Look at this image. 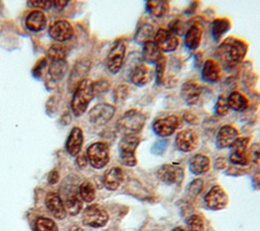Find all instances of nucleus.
Instances as JSON below:
<instances>
[{"label": "nucleus", "instance_id": "nucleus-11", "mask_svg": "<svg viewBox=\"0 0 260 231\" xmlns=\"http://www.w3.org/2000/svg\"><path fill=\"white\" fill-rule=\"evenodd\" d=\"M206 206L214 211L225 208L229 201V197L224 189L219 185L212 186L204 197Z\"/></svg>", "mask_w": 260, "mask_h": 231}, {"label": "nucleus", "instance_id": "nucleus-7", "mask_svg": "<svg viewBox=\"0 0 260 231\" xmlns=\"http://www.w3.org/2000/svg\"><path fill=\"white\" fill-rule=\"evenodd\" d=\"M116 108L109 103H99L88 113V120L91 124L101 126L108 123L114 116Z\"/></svg>", "mask_w": 260, "mask_h": 231}, {"label": "nucleus", "instance_id": "nucleus-15", "mask_svg": "<svg viewBox=\"0 0 260 231\" xmlns=\"http://www.w3.org/2000/svg\"><path fill=\"white\" fill-rule=\"evenodd\" d=\"M90 60L87 58H83L75 63L68 80V86L71 91L75 90L85 79V76L90 69Z\"/></svg>", "mask_w": 260, "mask_h": 231}, {"label": "nucleus", "instance_id": "nucleus-3", "mask_svg": "<svg viewBox=\"0 0 260 231\" xmlns=\"http://www.w3.org/2000/svg\"><path fill=\"white\" fill-rule=\"evenodd\" d=\"M94 95L92 93L91 81L85 78L75 90L71 100V110L75 116L82 115L93 99Z\"/></svg>", "mask_w": 260, "mask_h": 231}, {"label": "nucleus", "instance_id": "nucleus-20", "mask_svg": "<svg viewBox=\"0 0 260 231\" xmlns=\"http://www.w3.org/2000/svg\"><path fill=\"white\" fill-rule=\"evenodd\" d=\"M82 143H83V132L80 127L75 126L71 129L65 143L67 153L70 156L78 155L82 148Z\"/></svg>", "mask_w": 260, "mask_h": 231}, {"label": "nucleus", "instance_id": "nucleus-27", "mask_svg": "<svg viewBox=\"0 0 260 231\" xmlns=\"http://www.w3.org/2000/svg\"><path fill=\"white\" fill-rule=\"evenodd\" d=\"M202 38V30L199 25L193 24L185 35V45L190 50H195L199 47Z\"/></svg>", "mask_w": 260, "mask_h": 231}, {"label": "nucleus", "instance_id": "nucleus-45", "mask_svg": "<svg viewBox=\"0 0 260 231\" xmlns=\"http://www.w3.org/2000/svg\"><path fill=\"white\" fill-rule=\"evenodd\" d=\"M47 60H46V58H43V59H41V60H39L38 61V63L36 64V66L34 67V69H32V73H34V75L35 76H39L41 73H42V69H43V67L46 65V62Z\"/></svg>", "mask_w": 260, "mask_h": 231}, {"label": "nucleus", "instance_id": "nucleus-16", "mask_svg": "<svg viewBox=\"0 0 260 231\" xmlns=\"http://www.w3.org/2000/svg\"><path fill=\"white\" fill-rule=\"evenodd\" d=\"M74 34L73 27L69 21L60 19L53 22L49 27V35L55 41L65 42L72 38Z\"/></svg>", "mask_w": 260, "mask_h": 231}, {"label": "nucleus", "instance_id": "nucleus-19", "mask_svg": "<svg viewBox=\"0 0 260 231\" xmlns=\"http://www.w3.org/2000/svg\"><path fill=\"white\" fill-rule=\"evenodd\" d=\"M239 137V131L232 125H223L219 128L216 135V146L219 149L231 147Z\"/></svg>", "mask_w": 260, "mask_h": 231}, {"label": "nucleus", "instance_id": "nucleus-34", "mask_svg": "<svg viewBox=\"0 0 260 231\" xmlns=\"http://www.w3.org/2000/svg\"><path fill=\"white\" fill-rule=\"evenodd\" d=\"M35 226L37 231H58V226L56 223L52 219L46 217L38 218Z\"/></svg>", "mask_w": 260, "mask_h": 231}, {"label": "nucleus", "instance_id": "nucleus-46", "mask_svg": "<svg viewBox=\"0 0 260 231\" xmlns=\"http://www.w3.org/2000/svg\"><path fill=\"white\" fill-rule=\"evenodd\" d=\"M58 178H59V174L56 170H53L49 173V176H48V181L51 183V184H54L58 181Z\"/></svg>", "mask_w": 260, "mask_h": 231}, {"label": "nucleus", "instance_id": "nucleus-23", "mask_svg": "<svg viewBox=\"0 0 260 231\" xmlns=\"http://www.w3.org/2000/svg\"><path fill=\"white\" fill-rule=\"evenodd\" d=\"M47 25L46 15L41 10L29 12L25 18V26L31 32H41Z\"/></svg>", "mask_w": 260, "mask_h": 231}, {"label": "nucleus", "instance_id": "nucleus-39", "mask_svg": "<svg viewBox=\"0 0 260 231\" xmlns=\"http://www.w3.org/2000/svg\"><path fill=\"white\" fill-rule=\"evenodd\" d=\"M229 109L230 108L228 105L226 97L224 95H220L215 104V112L220 116H224L228 113Z\"/></svg>", "mask_w": 260, "mask_h": 231}, {"label": "nucleus", "instance_id": "nucleus-9", "mask_svg": "<svg viewBox=\"0 0 260 231\" xmlns=\"http://www.w3.org/2000/svg\"><path fill=\"white\" fill-rule=\"evenodd\" d=\"M157 177L167 184H180L184 179V169L178 164H165L157 170Z\"/></svg>", "mask_w": 260, "mask_h": 231}, {"label": "nucleus", "instance_id": "nucleus-47", "mask_svg": "<svg viewBox=\"0 0 260 231\" xmlns=\"http://www.w3.org/2000/svg\"><path fill=\"white\" fill-rule=\"evenodd\" d=\"M67 3H68V1H53L54 6H55L56 9H58V10H62V9L66 6Z\"/></svg>", "mask_w": 260, "mask_h": 231}, {"label": "nucleus", "instance_id": "nucleus-50", "mask_svg": "<svg viewBox=\"0 0 260 231\" xmlns=\"http://www.w3.org/2000/svg\"><path fill=\"white\" fill-rule=\"evenodd\" d=\"M172 231H187V230L185 228H183V227H176Z\"/></svg>", "mask_w": 260, "mask_h": 231}, {"label": "nucleus", "instance_id": "nucleus-33", "mask_svg": "<svg viewBox=\"0 0 260 231\" xmlns=\"http://www.w3.org/2000/svg\"><path fill=\"white\" fill-rule=\"evenodd\" d=\"M79 197L86 203H90L95 197V189L89 181H83L78 187Z\"/></svg>", "mask_w": 260, "mask_h": 231}, {"label": "nucleus", "instance_id": "nucleus-37", "mask_svg": "<svg viewBox=\"0 0 260 231\" xmlns=\"http://www.w3.org/2000/svg\"><path fill=\"white\" fill-rule=\"evenodd\" d=\"M48 55L51 58V60L55 59H65L66 56V49L62 45H52L51 48L48 51Z\"/></svg>", "mask_w": 260, "mask_h": 231}, {"label": "nucleus", "instance_id": "nucleus-32", "mask_svg": "<svg viewBox=\"0 0 260 231\" xmlns=\"http://www.w3.org/2000/svg\"><path fill=\"white\" fill-rule=\"evenodd\" d=\"M154 35H155V31L153 25L149 23H144L137 30L134 39L138 43H146V42H150V39L154 38Z\"/></svg>", "mask_w": 260, "mask_h": 231}, {"label": "nucleus", "instance_id": "nucleus-41", "mask_svg": "<svg viewBox=\"0 0 260 231\" xmlns=\"http://www.w3.org/2000/svg\"><path fill=\"white\" fill-rule=\"evenodd\" d=\"M203 187V181L202 179H196L192 183H190L188 187V193L191 196H197Z\"/></svg>", "mask_w": 260, "mask_h": 231}, {"label": "nucleus", "instance_id": "nucleus-44", "mask_svg": "<svg viewBox=\"0 0 260 231\" xmlns=\"http://www.w3.org/2000/svg\"><path fill=\"white\" fill-rule=\"evenodd\" d=\"M182 30H183V25L181 24V21L180 20H173L172 23L170 24V31L173 33V34H179L181 35L182 34Z\"/></svg>", "mask_w": 260, "mask_h": 231}, {"label": "nucleus", "instance_id": "nucleus-18", "mask_svg": "<svg viewBox=\"0 0 260 231\" xmlns=\"http://www.w3.org/2000/svg\"><path fill=\"white\" fill-rule=\"evenodd\" d=\"M45 204L49 212L59 220H62L66 216V210L61 196L55 192H49L46 195Z\"/></svg>", "mask_w": 260, "mask_h": 231}, {"label": "nucleus", "instance_id": "nucleus-6", "mask_svg": "<svg viewBox=\"0 0 260 231\" xmlns=\"http://www.w3.org/2000/svg\"><path fill=\"white\" fill-rule=\"evenodd\" d=\"M108 220L109 215L106 210L96 204L88 206L82 213L83 224L92 228H100L105 226Z\"/></svg>", "mask_w": 260, "mask_h": 231}, {"label": "nucleus", "instance_id": "nucleus-2", "mask_svg": "<svg viewBox=\"0 0 260 231\" xmlns=\"http://www.w3.org/2000/svg\"><path fill=\"white\" fill-rule=\"evenodd\" d=\"M146 121L145 115L135 109L128 110L117 122V129L123 135L137 134L144 126Z\"/></svg>", "mask_w": 260, "mask_h": 231}, {"label": "nucleus", "instance_id": "nucleus-24", "mask_svg": "<svg viewBox=\"0 0 260 231\" xmlns=\"http://www.w3.org/2000/svg\"><path fill=\"white\" fill-rule=\"evenodd\" d=\"M123 181V171L119 167L110 168L104 175V185L109 190H116Z\"/></svg>", "mask_w": 260, "mask_h": 231}, {"label": "nucleus", "instance_id": "nucleus-26", "mask_svg": "<svg viewBox=\"0 0 260 231\" xmlns=\"http://www.w3.org/2000/svg\"><path fill=\"white\" fill-rule=\"evenodd\" d=\"M68 69V63L65 59H55L52 60L49 66V75L52 80H61Z\"/></svg>", "mask_w": 260, "mask_h": 231}, {"label": "nucleus", "instance_id": "nucleus-43", "mask_svg": "<svg viewBox=\"0 0 260 231\" xmlns=\"http://www.w3.org/2000/svg\"><path fill=\"white\" fill-rule=\"evenodd\" d=\"M27 4H30L29 6L41 8V9H49L51 7V5L53 4V1H47V0L37 1V0H34V1H28Z\"/></svg>", "mask_w": 260, "mask_h": 231}, {"label": "nucleus", "instance_id": "nucleus-49", "mask_svg": "<svg viewBox=\"0 0 260 231\" xmlns=\"http://www.w3.org/2000/svg\"><path fill=\"white\" fill-rule=\"evenodd\" d=\"M68 231H83V229L80 226H78V225H73V226H71L69 228Z\"/></svg>", "mask_w": 260, "mask_h": 231}, {"label": "nucleus", "instance_id": "nucleus-38", "mask_svg": "<svg viewBox=\"0 0 260 231\" xmlns=\"http://www.w3.org/2000/svg\"><path fill=\"white\" fill-rule=\"evenodd\" d=\"M91 88H92V93L94 96L101 95L106 93L110 89V81L102 78L95 81H91Z\"/></svg>", "mask_w": 260, "mask_h": 231}, {"label": "nucleus", "instance_id": "nucleus-8", "mask_svg": "<svg viewBox=\"0 0 260 231\" xmlns=\"http://www.w3.org/2000/svg\"><path fill=\"white\" fill-rule=\"evenodd\" d=\"M125 52H126V46L122 41H117L112 46L106 60L107 67L110 72L117 73L121 69L123 65L124 57H125Z\"/></svg>", "mask_w": 260, "mask_h": 231}, {"label": "nucleus", "instance_id": "nucleus-25", "mask_svg": "<svg viewBox=\"0 0 260 231\" xmlns=\"http://www.w3.org/2000/svg\"><path fill=\"white\" fill-rule=\"evenodd\" d=\"M210 168V160L207 156L203 154H197L193 156L190 160V170L196 175L203 174L207 172Z\"/></svg>", "mask_w": 260, "mask_h": 231}, {"label": "nucleus", "instance_id": "nucleus-40", "mask_svg": "<svg viewBox=\"0 0 260 231\" xmlns=\"http://www.w3.org/2000/svg\"><path fill=\"white\" fill-rule=\"evenodd\" d=\"M166 65H167V60H166V57L162 56L156 62V79H157V83H161V81L164 79Z\"/></svg>", "mask_w": 260, "mask_h": 231}, {"label": "nucleus", "instance_id": "nucleus-28", "mask_svg": "<svg viewBox=\"0 0 260 231\" xmlns=\"http://www.w3.org/2000/svg\"><path fill=\"white\" fill-rule=\"evenodd\" d=\"M220 75V67L217 62L212 59L205 61L202 68V77L209 82L216 81Z\"/></svg>", "mask_w": 260, "mask_h": 231}, {"label": "nucleus", "instance_id": "nucleus-31", "mask_svg": "<svg viewBox=\"0 0 260 231\" xmlns=\"http://www.w3.org/2000/svg\"><path fill=\"white\" fill-rule=\"evenodd\" d=\"M147 9L150 14L160 17L165 15L169 10V2L162 0H151L147 2Z\"/></svg>", "mask_w": 260, "mask_h": 231}, {"label": "nucleus", "instance_id": "nucleus-51", "mask_svg": "<svg viewBox=\"0 0 260 231\" xmlns=\"http://www.w3.org/2000/svg\"><path fill=\"white\" fill-rule=\"evenodd\" d=\"M0 10H1V2H0Z\"/></svg>", "mask_w": 260, "mask_h": 231}, {"label": "nucleus", "instance_id": "nucleus-29", "mask_svg": "<svg viewBox=\"0 0 260 231\" xmlns=\"http://www.w3.org/2000/svg\"><path fill=\"white\" fill-rule=\"evenodd\" d=\"M164 55L161 54V51L157 48V46L154 44V42H146L143 45L142 50V57L143 60L148 63H156Z\"/></svg>", "mask_w": 260, "mask_h": 231}, {"label": "nucleus", "instance_id": "nucleus-21", "mask_svg": "<svg viewBox=\"0 0 260 231\" xmlns=\"http://www.w3.org/2000/svg\"><path fill=\"white\" fill-rule=\"evenodd\" d=\"M202 86L194 80H188L182 85L181 95L185 102L190 105L196 104L200 98Z\"/></svg>", "mask_w": 260, "mask_h": 231}, {"label": "nucleus", "instance_id": "nucleus-1", "mask_svg": "<svg viewBox=\"0 0 260 231\" xmlns=\"http://www.w3.org/2000/svg\"><path fill=\"white\" fill-rule=\"evenodd\" d=\"M247 46L242 41L231 38L225 40L216 50L220 62L229 68L237 66L245 57Z\"/></svg>", "mask_w": 260, "mask_h": 231}, {"label": "nucleus", "instance_id": "nucleus-22", "mask_svg": "<svg viewBox=\"0 0 260 231\" xmlns=\"http://www.w3.org/2000/svg\"><path fill=\"white\" fill-rule=\"evenodd\" d=\"M152 76H153L152 70L149 67H147L145 64L139 63L133 68L130 78L132 83L138 86H142L146 84L149 80H151Z\"/></svg>", "mask_w": 260, "mask_h": 231}, {"label": "nucleus", "instance_id": "nucleus-30", "mask_svg": "<svg viewBox=\"0 0 260 231\" xmlns=\"http://www.w3.org/2000/svg\"><path fill=\"white\" fill-rule=\"evenodd\" d=\"M229 108L235 110V111H244L249 106L248 99L239 92H233L230 94V96L226 98Z\"/></svg>", "mask_w": 260, "mask_h": 231}, {"label": "nucleus", "instance_id": "nucleus-13", "mask_svg": "<svg viewBox=\"0 0 260 231\" xmlns=\"http://www.w3.org/2000/svg\"><path fill=\"white\" fill-rule=\"evenodd\" d=\"M199 143V137L194 129L187 128L178 132L176 136L177 148L185 153L191 152L197 148Z\"/></svg>", "mask_w": 260, "mask_h": 231}, {"label": "nucleus", "instance_id": "nucleus-14", "mask_svg": "<svg viewBox=\"0 0 260 231\" xmlns=\"http://www.w3.org/2000/svg\"><path fill=\"white\" fill-rule=\"evenodd\" d=\"M154 44L161 52H172L177 49L179 40L170 30L159 28L154 35Z\"/></svg>", "mask_w": 260, "mask_h": 231}, {"label": "nucleus", "instance_id": "nucleus-4", "mask_svg": "<svg viewBox=\"0 0 260 231\" xmlns=\"http://www.w3.org/2000/svg\"><path fill=\"white\" fill-rule=\"evenodd\" d=\"M140 138L136 134L123 136L119 142V159L120 162L125 166H135L136 160V149L139 145Z\"/></svg>", "mask_w": 260, "mask_h": 231}, {"label": "nucleus", "instance_id": "nucleus-42", "mask_svg": "<svg viewBox=\"0 0 260 231\" xmlns=\"http://www.w3.org/2000/svg\"><path fill=\"white\" fill-rule=\"evenodd\" d=\"M127 94H128V86L127 85H119L116 90H115V93H114V97H115V101L116 102H120V101H123L126 97H127Z\"/></svg>", "mask_w": 260, "mask_h": 231}, {"label": "nucleus", "instance_id": "nucleus-17", "mask_svg": "<svg viewBox=\"0 0 260 231\" xmlns=\"http://www.w3.org/2000/svg\"><path fill=\"white\" fill-rule=\"evenodd\" d=\"M66 213L68 212L70 215H77L82 207L81 198L78 194V189L76 190L74 187H66L64 190V198L62 199Z\"/></svg>", "mask_w": 260, "mask_h": 231}, {"label": "nucleus", "instance_id": "nucleus-48", "mask_svg": "<svg viewBox=\"0 0 260 231\" xmlns=\"http://www.w3.org/2000/svg\"><path fill=\"white\" fill-rule=\"evenodd\" d=\"M76 162H77L78 166H80V167H83V166L86 164V162H87V158H85L84 156H79V157L77 158Z\"/></svg>", "mask_w": 260, "mask_h": 231}, {"label": "nucleus", "instance_id": "nucleus-5", "mask_svg": "<svg viewBox=\"0 0 260 231\" xmlns=\"http://www.w3.org/2000/svg\"><path fill=\"white\" fill-rule=\"evenodd\" d=\"M86 158L93 168L102 169L110 160L109 147L102 141L93 142L87 148Z\"/></svg>", "mask_w": 260, "mask_h": 231}, {"label": "nucleus", "instance_id": "nucleus-36", "mask_svg": "<svg viewBox=\"0 0 260 231\" xmlns=\"http://www.w3.org/2000/svg\"><path fill=\"white\" fill-rule=\"evenodd\" d=\"M189 231H204V221L199 215H192L187 220Z\"/></svg>", "mask_w": 260, "mask_h": 231}, {"label": "nucleus", "instance_id": "nucleus-12", "mask_svg": "<svg viewBox=\"0 0 260 231\" xmlns=\"http://www.w3.org/2000/svg\"><path fill=\"white\" fill-rule=\"evenodd\" d=\"M180 123L179 117L176 115H168L166 117H161L156 119L153 122L152 128L153 131L161 137H166V136H170L172 135L175 130L178 128Z\"/></svg>", "mask_w": 260, "mask_h": 231}, {"label": "nucleus", "instance_id": "nucleus-10", "mask_svg": "<svg viewBox=\"0 0 260 231\" xmlns=\"http://www.w3.org/2000/svg\"><path fill=\"white\" fill-rule=\"evenodd\" d=\"M249 137H238L231 146L230 160L237 165H247L249 163L248 158V143Z\"/></svg>", "mask_w": 260, "mask_h": 231}, {"label": "nucleus", "instance_id": "nucleus-35", "mask_svg": "<svg viewBox=\"0 0 260 231\" xmlns=\"http://www.w3.org/2000/svg\"><path fill=\"white\" fill-rule=\"evenodd\" d=\"M229 27H230V22L226 19L219 18L214 20L212 24V33H213L214 39L215 38L216 40L219 39L229 30Z\"/></svg>", "mask_w": 260, "mask_h": 231}]
</instances>
